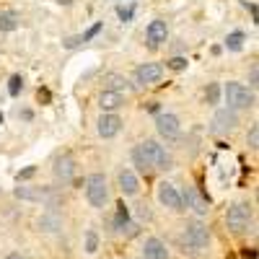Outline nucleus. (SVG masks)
Returning a JSON list of instances; mask_svg holds the SVG:
<instances>
[{"instance_id": "nucleus-31", "label": "nucleus", "mask_w": 259, "mask_h": 259, "mask_svg": "<svg viewBox=\"0 0 259 259\" xmlns=\"http://www.w3.org/2000/svg\"><path fill=\"white\" fill-rule=\"evenodd\" d=\"M119 16H122V18H124V21H127V18H130V16H133V13H130V11H124V8H119Z\"/></svg>"}, {"instance_id": "nucleus-25", "label": "nucleus", "mask_w": 259, "mask_h": 259, "mask_svg": "<svg viewBox=\"0 0 259 259\" xmlns=\"http://www.w3.org/2000/svg\"><path fill=\"white\" fill-rule=\"evenodd\" d=\"M226 45H228V50H241V45H244V34H241V31H233V34L226 39Z\"/></svg>"}, {"instance_id": "nucleus-7", "label": "nucleus", "mask_w": 259, "mask_h": 259, "mask_svg": "<svg viewBox=\"0 0 259 259\" xmlns=\"http://www.w3.org/2000/svg\"><path fill=\"white\" fill-rule=\"evenodd\" d=\"M156 127H158V135H161L163 140L174 143V140L182 138V124H179V119H177L174 114H158Z\"/></svg>"}, {"instance_id": "nucleus-5", "label": "nucleus", "mask_w": 259, "mask_h": 259, "mask_svg": "<svg viewBox=\"0 0 259 259\" xmlns=\"http://www.w3.org/2000/svg\"><path fill=\"white\" fill-rule=\"evenodd\" d=\"M158 202L168 210H174V212H182L184 210V200H182V192L174 187V184H168V182H161L158 184Z\"/></svg>"}, {"instance_id": "nucleus-19", "label": "nucleus", "mask_w": 259, "mask_h": 259, "mask_svg": "<svg viewBox=\"0 0 259 259\" xmlns=\"http://www.w3.org/2000/svg\"><path fill=\"white\" fill-rule=\"evenodd\" d=\"M133 163L143 171V174H150V171H153V161H150V156H148V150H145L143 143L133 148Z\"/></svg>"}, {"instance_id": "nucleus-15", "label": "nucleus", "mask_w": 259, "mask_h": 259, "mask_svg": "<svg viewBox=\"0 0 259 259\" xmlns=\"http://www.w3.org/2000/svg\"><path fill=\"white\" fill-rule=\"evenodd\" d=\"M36 226H39L41 233H57L62 228V218L55 210H47V212H41V218L36 221Z\"/></svg>"}, {"instance_id": "nucleus-13", "label": "nucleus", "mask_w": 259, "mask_h": 259, "mask_svg": "<svg viewBox=\"0 0 259 259\" xmlns=\"http://www.w3.org/2000/svg\"><path fill=\"white\" fill-rule=\"evenodd\" d=\"M166 39H168V29H166L163 21H150L148 24V47L158 50Z\"/></svg>"}, {"instance_id": "nucleus-27", "label": "nucleus", "mask_w": 259, "mask_h": 259, "mask_svg": "<svg viewBox=\"0 0 259 259\" xmlns=\"http://www.w3.org/2000/svg\"><path fill=\"white\" fill-rule=\"evenodd\" d=\"M8 91H11V96H18V91H21V75H13V78H11Z\"/></svg>"}, {"instance_id": "nucleus-24", "label": "nucleus", "mask_w": 259, "mask_h": 259, "mask_svg": "<svg viewBox=\"0 0 259 259\" xmlns=\"http://www.w3.org/2000/svg\"><path fill=\"white\" fill-rule=\"evenodd\" d=\"M221 94H223V91H221V85H218V83H210V85H207V91H205L207 104H218V101H221Z\"/></svg>"}, {"instance_id": "nucleus-9", "label": "nucleus", "mask_w": 259, "mask_h": 259, "mask_svg": "<svg viewBox=\"0 0 259 259\" xmlns=\"http://www.w3.org/2000/svg\"><path fill=\"white\" fill-rule=\"evenodd\" d=\"M143 145H145V150H148L150 161H153V168H161V171L171 168V156L166 153L163 145H158L156 140H143Z\"/></svg>"}, {"instance_id": "nucleus-2", "label": "nucleus", "mask_w": 259, "mask_h": 259, "mask_svg": "<svg viewBox=\"0 0 259 259\" xmlns=\"http://www.w3.org/2000/svg\"><path fill=\"white\" fill-rule=\"evenodd\" d=\"M207 241H210V233H207V228L200 223V221H192V223H187V228H184V236H182V244H184V251H200V249H205L207 246Z\"/></svg>"}, {"instance_id": "nucleus-6", "label": "nucleus", "mask_w": 259, "mask_h": 259, "mask_svg": "<svg viewBox=\"0 0 259 259\" xmlns=\"http://www.w3.org/2000/svg\"><path fill=\"white\" fill-rule=\"evenodd\" d=\"M16 197H21V200H29V202H47V205H55L60 197L50 189V187H18L16 189Z\"/></svg>"}, {"instance_id": "nucleus-30", "label": "nucleus", "mask_w": 259, "mask_h": 259, "mask_svg": "<svg viewBox=\"0 0 259 259\" xmlns=\"http://www.w3.org/2000/svg\"><path fill=\"white\" fill-rule=\"evenodd\" d=\"M256 78H259V70H256V65L251 68V85H256Z\"/></svg>"}, {"instance_id": "nucleus-14", "label": "nucleus", "mask_w": 259, "mask_h": 259, "mask_svg": "<svg viewBox=\"0 0 259 259\" xmlns=\"http://www.w3.org/2000/svg\"><path fill=\"white\" fill-rule=\"evenodd\" d=\"M55 177L60 179V182H70L73 177H75V161H73V156H60L57 161H55Z\"/></svg>"}, {"instance_id": "nucleus-29", "label": "nucleus", "mask_w": 259, "mask_h": 259, "mask_svg": "<svg viewBox=\"0 0 259 259\" xmlns=\"http://www.w3.org/2000/svg\"><path fill=\"white\" fill-rule=\"evenodd\" d=\"M34 174H36L34 166H29V168H24V171H18V182H21V179H31Z\"/></svg>"}, {"instance_id": "nucleus-12", "label": "nucleus", "mask_w": 259, "mask_h": 259, "mask_svg": "<svg viewBox=\"0 0 259 259\" xmlns=\"http://www.w3.org/2000/svg\"><path fill=\"white\" fill-rule=\"evenodd\" d=\"M236 124H239V117H236V112H233V109H221L218 114H215V119H212V133H218V135L231 133Z\"/></svg>"}, {"instance_id": "nucleus-18", "label": "nucleus", "mask_w": 259, "mask_h": 259, "mask_svg": "<svg viewBox=\"0 0 259 259\" xmlns=\"http://www.w3.org/2000/svg\"><path fill=\"white\" fill-rule=\"evenodd\" d=\"M122 104H124V99H122V94H117V91H101V94H99L101 112H117Z\"/></svg>"}, {"instance_id": "nucleus-3", "label": "nucleus", "mask_w": 259, "mask_h": 259, "mask_svg": "<svg viewBox=\"0 0 259 259\" xmlns=\"http://www.w3.org/2000/svg\"><path fill=\"white\" fill-rule=\"evenodd\" d=\"M223 96L228 101V109H249V106H254V94L246 89V85L241 83H228L223 89Z\"/></svg>"}, {"instance_id": "nucleus-21", "label": "nucleus", "mask_w": 259, "mask_h": 259, "mask_svg": "<svg viewBox=\"0 0 259 259\" xmlns=\"http://www.w3.org/2000/svg\"><path fill=\"white\" fill-rule=\"evenodd\" d=\"M127 89V78L119 75V73H109V75H104V91H117L122 94Z\"/></svg>"}, {"instance_id": "nucleus-28", "label": "nucleus", "mask_w": 259, "mask_h": 259, "mask_svg": "<svg viewBox=\"0 0 259 259\" xmlns=\"http://www.w3.org/2000/svg\"><path fill=\"white\" fill-rule=\"evenodd\" d=\"M249 145H251V148L259 145V127H251V133H249Z\"/></svg>"}, {"instance_id": "nucleus-16", "label": "nucleus", "mask_w": 259, "mask_h": 259, "mask_svg": "<svg viewBox=\"0 0 259 259\" xmlns=\"http://www.w3.org/2000/svg\"><path fill=\"white\" fill-rule=\"evenodd\" d=\"M143 256L145 259H168V249H166V244L161 239H145Z\"/></svg>"}, {"instance_id": "nucleus-22", "label": "nucleus", "mask_w": 259, "mask_h": 259, "mask_svg": "<svg viewBox=\"0 0 259 259\" xmlns=\"http://www.w3.org/2000/svg\"><path fill=\"white\" fill-rule=\"evenodd\" d=\"M21 24V16L16 11H3L0 13V31H16Z\"/></svg>"}, {"instance_id": "nucleus-11", "label": "nucleus", "mask_w": 259, "mask_h": 259, "mask_svg": "<svg viewBox=\"0 0 259 259\" xmlns=\"http://www.w3.org/2000/svg\"><path fill=\"white\" fill-rule=\"evenodd\" d=\"M117 184H119V189H122L124 197H135V194L140 192V182H138V177H135L133 168H122L119 174H117Z\"/></svg>"}, {"instance_id": "nucleus-17", "label": "nucleus", "mask_w": 259, "mask_h": 259, "mask_svg": "<svg viewBox=\"0 0 259 259\" xmlns=\"http://www.w3.org/2000/svg\"><path fill=\"white\" fill-rule=\"evenodd\" d=\"M182 200L187 202V207H192L197 215H205L210 207H207V200L202 197V194L197 192V189H187L184 194H182Z\"/></svg>"}, {"instance_id": "nucleus-1", "label": "nucleus", "mask_w": 259, "mask_h": 259, "mask_svg": "<svg viewBox=\"0 0 259 259\" xmlns=\"http://www.w3.org/2000/svg\"><path fill=\"white\" fill-rule=\"evenodd\" d=\"M85 200L91 202V207H104L109 202V187L104 174H91L85 179Z\"/></svg>"}, {"instance_id": "nucleus-20", "label": "nucleus", "mask_w": 259, "mask_h": 259, "mask_svg": "<svg viewBox=\"0 0 259 259\" xmlns=\"http://www.w3.org/2000/svg\"><path fill=\"white\" fill-rule=\"evenodd\" d=\"M135 226L130 223V210H127V205L124 202H119L117 205V221H114V231H119V233H124V231H133Z\"/></svg>"}, {"instance_id": "nucleus-26", "label": "nucleus", "mask_w": 259, "mask_h": 259, "mask_svg": "<svg viewBox=\"0 0 259 259\" xmlns=\"http://www.w3.org/2000/svg\"><path fill=\"white\" fill-rule=\"evenodd\" d=\"M168 68L171 70H184L187 68V60L184 57H174V60H168Z\"/></svg>"}, {"instance_id": "nucleus-4", "label": "nucleus", "mask_w": 259, "mask_h": 259, "mask_svg": "<svg viewBox=\"0 0 259 259\" xmlns=\"http://www.w3.org/2000/svg\"><path fill=\"white\" fill-rule=\"evenodd\" d=\"M226 223H228V228H231L233 233L246 231L249 223H251V207H249L246 202H236V205H231L228 212H226Z\"/></svg>"}, {"instance_id": "nucleus-10", "label": "nucleus", "mask_w": 259, "mask_h": 259, "mask_svg": "<svg viewBox=\"0 0 259 259\" xmlns=\"http://www.w3.org/2000/svg\"><path fill=\"white\" fill-rule=\"evenodd\" d=\"M99 127V135L104 138V140H109V138H114L119 130H122V119L114 114V112H104L101 117H99V122H96Z\"/></svg>"}, {"instance_id": "nucleus-32", "label": "nucleus", "mask_w": 259, "mask_h": 259, "mask_svg": "<svg viewBox=\"0 0 259 259\" xmlns=\"http://www.w3.org/2000/svg\"><path fill=\"white\" fill-rule=\"evenodd\" d=\"M6 259H26V256H21V254H16V251H11V254H8Z\"/></svg>"}, {"instance_id": "nucleus-23", "label": "nucleus", "mask_w": 259, "mask_h": 259, "mask_svg": "<svg viewBox=\"0 0 259 259\" xmlns=\"http://www.w3.org/2000/svg\"><path fill=\"white\" fill-rule=\"evenodd\" d=\"M85 251H89V254H96L99 251V233L94 228L85 231Z\"/></svg>"}, {"instance_id": "nucleus-8", "label": "nucleus", "mask_w": 259, "mask_h": 259, "mask_svg": "<svg viewBox=\"0 0 259 259\" xmlns=\"http://www.w3.org/2000/svg\"><path fill=\"white\" fill-rule=\"evenodd\" d=\"M161 75H163V68L158 62H145L135 70V83L138 85H153L161 80Z\"/></svg>"}]
</instances>
